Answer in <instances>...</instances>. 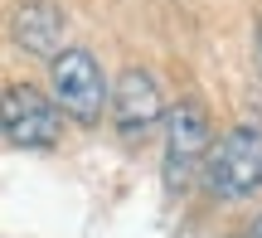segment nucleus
Masks as SVG:
<instances>
[{
    "label": "nucleus",
    "instance_id": "obj_1",
    "mask_svg": "<svg viewBox=\"0 0 262 238\" xmlns=\"http://www.w3.org/2000/svg\"><path fill=\"white\" fill-rule=\"evenodd\" d=\"M107 78L102 63L93 58V49H78L68 44L58 58H49V102L78 126H93L102 122V107H107Z\"/></svg>",
    "mask_w": 262,
    "mask_h": 238
},
{
    "label": "nucleus",
    "instance_id": "obj_2",
    "mask_svg": "<svg viewBox=\"0 0 262 238\" xmlns=\"http://www.w3.org/2000/svg\"><path fill=\"white\" fill-rule=\"evenodd\" d=\"M199 175H204L209 194H219V200L257 194L262 190V126H233L224 141H214Z\"/></svg>",
    "mask_w": 262,
    "mask_h": 238
},
{
    "label": "nucleus",
    "instance_id": "obj_3",
    "mask_svg": "<svg viewBox=\"0 0 262 238\" xmlns=\"http://www.w3.org/2000/svg\"><path fill=\"white\" fill-rule=\"evenodd\" d=\"M0 136L19 151H49L63 136V112L49 102L39 88L10 83L0 93Z\"/></svg>",
    "mask_w": 262,
    "mask_h": 238
},
{
    "label": "nucleus",
    "instance_id": "obj_4",
    "mask_svg": "<svg viewBox=\"0 0 262 238\" xmlns=\"http://www.w3.org/2000/svg\"><path fill=\"white\" fill-rule=\"evenodd\" d=\"M209 146H214L209 112L199 102H180L175 112L165 117V185L170 190H185V185L199 175Z\"/></svg>",
    "mask_w": 262,
    "mask_h": 238
},
{
    "label": "nucleus",
    "instance_id": "obj_5",
    "mask_svg": "<svg viewBox=\"0 0 262 238\" xmlns=\"http://www.w3.org/2000/svg\"><path fill=\"white\" fill-rule=\"evenodd\" d=\"M107 107H112V126L122 136H146L165 122V102L160 88L146 68H126L112 88H107Z\"/></svg>",
    "mask_w": 262,
    "mask_h": 238
},
{
    "label": "nucleus",
    "instance_id": "obj_6",
    "mask_svg": "<svg viewBox=\"0 0 262 238\" xmlns=\"http://www.w3.org/2000/svg\"><path fill=\"white\" fill-rule=\"evenodd\" d=\"M10 34H15V44L25 54L58 58L68 49V19H63V10L54 0H25L15 10V19H10Z\"/></svg>",
    "mask_w": 262,
    "mask_h": 238
},
{
    "label": "nucleus",
    "instance_id": "obj_7",
    "mask_svg": "<svg viewBox=\"0 0 262 238\" xmlns=\"http://www.w3.org/2000/svg\"><path fill=\"white\" fill-rule=\"evenodd\" d=\"M248 238H262V219H257V224H253V229H248Z\"/></svg>",
    "mask_w": 262,
    "mask_h": 238
},
{
    "label": "nucleus",
    "instance_id": "obj_8",
    "mask_svg": "<svg viewBox=\"0 0 262 238\" xmlns=\"http://www.w3.org/2000/svg\"><path fill=\"white\" fill-rule=\"evenodd\" d=\"M257 68H262V29H257Z\"/></svg>",
    "mask_w": 262,
    "mask_h": 238
}]
</instances>
